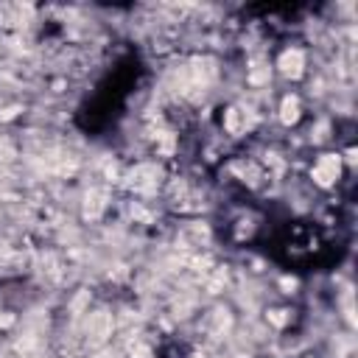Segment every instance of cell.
<instances>
[{
	"label": "cell",
	"instance_id": "obj_2",
	"mask_svg": "<svg viewBox=\"0 0 358 358\" xmlns=\"http://www.w3.org/2000/svg\"><path fill=\"white\" fill-rule=\"evenodd\" d=\"M297 109H300L297 98H288L283 104V118H286V121H297Z\"/></svg>",
	"mask_w": 358,
	"mask_h": 358
},
{
	"label": "cell",
	"instance_id": "obj_1",
	"mask_svg": "<svg viewBox=\"0 0 358 358\" xmlns=\"http://www.w3.org/2000/svg\"><path fill=\"white\" fill-rule=\"evenodd\" d=\"M300 65H302V56L300 54H286L280 59V67H283V73H300Z\"/></svg>",
	"mask_w": 358,
	"mask_h": 358
}]
</instances>
